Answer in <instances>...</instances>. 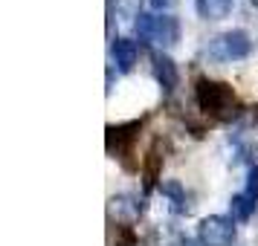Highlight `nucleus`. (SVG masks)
Listing matches in <instances>:
<instances>
[{
	"mask_svg": "<svg viewBox=\"0 0 258 246\" xmlns=\"http://www.w3.org/2000/svg\"><path fill=\"white\" fill-rule=\"evenodd\" d=\"M148 3H151V9H157V12L163 15V12H168V9L174 6L177 0H148Z\"/></svg>",
	"mask_w": 258,
	"mask_h": 246,
	"instance_id": "nucleus-14",
	"label": "nucleus"
},
{
	"mask_svg": "<svg viewBox=\"0 0 258 246\" xmlns=\"http://www.w3.org/2000/svg\"><path fill=\"white\" fill-rule=\"evenodd\" d=\"M246 194L252 200H258V165H252L249 174H246Z\"/></svg>",
	"mask_w": 258,
	"mask_h": 246,
	"instance_id": "nucleus-13",
	"label": "nucleus"
},
{
	"mask_svg": "<svg viewBox=\"0 0 258 246\" xmlns=\"http://www.w3.org/2000/svg\"><path fill=\"white\" fill-rule=\"evenodd\" d=\"M134 32L140 38V44H157V47H163V52L180 44V21L171 12H140L134 21Z\"/></svg>",
	"mask_w": 258,
	"mask_h": 246,
	"instance_id": "nucleus-2",
	"label": "nucleus"
},
{
	"mask_svg": "<svg viewBox=\"0 0 258 246\" xmlns=\"http://www.w3.org/2000/svg\"><path fill=\"white\" fill-rule=\"evenodd\" d=\"M195 102L206 116L218 122H232L241 116V102L235 90L226 81H212V78H198L195 84Z\"/></svg>",
	"mask_w": 258,
	"mask_h": 246,
	"instance_id": "nucleus-1",
	"label": "nucleus"
},
{
	"mask_svg": "<svg viewBox=\"0 0 258 246\" xmlns=\"http://www.w3.org/2000/svg\"><path fill=\"white\" fill-rule=\"evenodd\" d=\"M238 237L232 214H209L198 223V240L203 246H232Z\"/></svg>",
	"mask_w": 258,
	"mask_h": 246,
	"instance_id": "nucleus-4",
	"label": "nucleus"
},
{
	"mask_svg": "<svg viewBox=\"0 0 258 246\" xmlns=\"http://www.w3.org/2000/svg\"><path fill=\"white\" fill-rule=\"evenodd\" d=\"M151 70H154V78H157V84L163 87L165 93H171L177 84H180V70H177L174 58L168 55V52H151Z\"/></svg>",
	"mask_w": 258,
	"mask_h": 246,
	"instance_id": "nucleus-6",
	"label": "nucleus"
},
{
	"mask_svg": "<svg viewBox=\"0 0 258 246\" xmlns=\"http://www.w3.org/2000/svg\"><path fill=\"white\" fill-rule=\"evenodd\" d=\"M160 194L168 200V209L174 211V214H188L191 206H188V194L180 180H163L160 183Z\"/></svg>",
	"mask_w": 258,
	"mask_h": 246,
	"instance_id": "nucleus-8",
	"label": "nucleus"
},
{
	"mask_svg": "<svg viewBox=\"0 0 258 246\" xmlns=\"http://www.w3.org/2000/svg\"><path fill=\"white\" fill-rule=\"evenodd\" d=\"M110 58L119 72H131L140 61V47L131 38H110Z\"/></svg>",
	"mask_w": 258,
	"mask_h": 246,
	"instance_id": "nucleus-7",
	"label": "nucleus"
},
{
	"mask_svg": "<svg viewBox=\"0 0 258 246\" xmlns=\"http://www.w3.org/2000/svg\"><path fill=\"white\" fill-rule=\"evenodd\" d=\"M252 3H255V6H258V0H252Z\"/></svg>",
	"mask_w": 258,
	"mask_h": 246,
	"instance_id": "nucleus-16",
	"label": "nucleus"
},
{
	"mask_svg": "<svg viewBox=\"0 0 258 246\" xmlns=\"http://www.w3.org/2000/svg\"><path fill=\"white\" fill-rule=\"evenodd\" d=\"M258 209V200H252L246 191H241V194H232V200H229V211H232V217L235 220H241L246 223L252 214H255Z\"/></svg>",
	"mask_w": 258,
	"mask_h": 246,
	"instance_id": "nucleus-11",
	"label": "nucleus"
},
{
	"mask_svg": "<svg viewBox=\"0 0 258 246\" xmlns=\"http://www.w3.org/2000/svg\"><path fill=\"white\" fill-rule=\"evenodd\" d=\"M180 246H203L198 240V237H183V240H180Z\"/></svg>",
	"mask_w": 258,
	"mask_h": 246,
	"instance_id": "nucleus-15",
	"label": "nucleus"
},
{
	"mask_svg": "<svg viewBox=\"0 0 258 246\" xmlns=\"http://www.w3.org/2000/svg\"><path fill=\"white\" fill-rule=\"evenodd\" d=\"M203 52L212 61H244L252 52V38L246 29H226L212 38Z\"/></svg>",
	"mask_w": 258,
	"mask_h": 246,
	"instance_id": "nucleus-3",
	"label": "nucleus"
},
{
	"mask_svg": "<svg viewBox=\"0 0 258 246\" xmlns=\"http://www.w3.org/2000/svg\"><path fill=\"white\" fill-rule=\"evenodd\" d=\"M235 0H195V9L203 21H221L232 12Z\"/></svg>",
	"mask_w": 258,
	"mask_h": 246,
	"instance_id": "nucleus-9",
	"label": "nucleus"
},
{
	"mask_svg": "<svg viewBox=\"0 0 258 246\" xmlns=\"http://www.w3.org/2000/svg\"><path fill=\"white\" fill-rule=\"evenodd\" d=\"M160 165H163V156L157 153V148H151L148 151V159H145V191H151L154 188V183L160 180Z\"/></svg>",
	"mask_w": 258,
	"mask_h": 246,
	"instance_id": "nucleus-12",
	"label": "nucleus"
},
{
	"mask_svg": "<svg viewBox=\"0 0 258 246\" xmlns=\"http://www.w3.org/2000/svg\"><path fill=\"white\" fill-rule=\"evenodd\" d=\"M140 211H142V206L131 197V194H116V197H110V214H116L119 220H134Z\"/></svg>",
	"mask_w": 258,
	"mask_h": 246,
	"instance_id": "nucleus-10",
	"label": "nucleus"
},
{
	"mask_svg": "<svg viewBox=\"0 0 258 246\" xmlns=\"http://www.w3.org/2000/svg\"><path fill=\"white\" fill-rule=\"evenodd\" d=\"M142 122H122V125H107V153L116 159H128L134 145L140 139Z\"/></svg>",
	"mask_w": 258,
	"mask_h": 246,
	"instance_id": "nucleus-5",
	"label": "nucleus"
}]
</instances>
